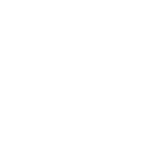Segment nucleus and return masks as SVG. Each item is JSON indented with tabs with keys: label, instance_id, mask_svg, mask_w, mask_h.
<instances>
[]
</instances>
